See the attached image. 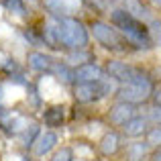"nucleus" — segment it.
<instances>
[{
    "instance_id": "1",
    "label": "nucleus",
    "mask_w": 161,
    "mask_h": 161,
    "mask_svg": "<svg viewBox=\"0 0 161 161\" xmlns=\"http://www.w3.org/2000/svg\"><path fill=\"white\" fill-rule=\"evenodd\" d=\"M110 25L122 33V37L130 43V47L135 51H151L155 47L149 25L145 20H139L130 12H126L125 8H112L110 10Z\"/></svg>"
},
{
    "instance_id": "2",
    "label": "nucleus",
    "mask_w": 161,
    "mask_h": 161,
    "mask_svg": "<svg viewBox=\"0 0 161 161\" xmlns=\"http://www.w3.org/2000/svg\"><path fill=\"white\" fill-rule=\"evenodd\" d=\"M106 74L116 86H125V84H133V86H145V88H157V82L147 71L145 67L135 65V63L122 61V59H110L106 63Z\"/></svg>"
},
{
    "instance_id": "3",
    "label": "nucleus",
    "mask_w": 161,
    "mask_h": 161,
    "mask_svg": "<svg viewBox=\"0 0 161 161\" xmlns=\"http://www.w3.org/2000/svg\"><path fill=\"white\" fill-rule=\"evenodd\" d=\"M59 33L61 51H75V49H88L90 47V29L75 16H63L55 19Z\"/></svg>"
},
{
    "instance_id": "4",
    "label": "nucleus",
    "mask_w": 161,
    "mask_h": 161,
    "mask_svg": "<svg viewBox=\"0 0 161 161\" xmlns=\"http://www.w3.org/2000/svg\"><path fill=\"white\" fill-rule=\"evenodd\" d=\"M88 29H90V37H94L96 43H98L100 47H104L106 51H110V53L125 55V53L135 51V49L130 47V43L122 37V33L118 31L116 27H112L110 23H106V20L96 19L88 25Z\"/></svg>"
},
{
    "instance_id": "5",
    "label": "nucleus",
    "mask_w": 161,
    "mask_h": 161,
    "mask_svg": "<svg viewBox=\"0 0 161 161\" xmlns=\"http://www.w3.org/2000/svg\"><path fill=\"white\" fill-rule=\"evenodd\" d=\"M114 90H116V84L108 75L100 82H75L71 86V94L78 104H98L114 96Z\"/></svg>"
},
{
    "instance_id": "6",
    "label": "nucleus",
    "mask_w": 161,
    "mask_h": 161,
    "mask_svg": "<svg viewBox=\"0 0 161 161\" xmlns=\"http://www.w3.org/2000/svg\"><path fill=\"white\" fill-rule=\"evenodd\" d=\"M125 141L126 139L120 135L118 129H108V130H104L102 137L98 139L96 151H98V155L102 159H114V157H118V155H122L125 145H126Z\"/></svg>"
},
{
    "instance_id": "7",
    "label": "nucleus",
    "mask_w": 161,
    "mask_h": 161,
    "mask_svg": "<svg viewBox=\"0 0 161 161\" xmlns=\"http://www.w3.org/2000/svg\"><path fill=\"white\" fill-rule=\"evenodd\" d=\"M153 92H155L153 88L125 84V86H116V90H114V100L129 102V104H135V106H143V104L151 102V96H153Z\"/></svg>"
},
{
    "instance_id": "8",
    "label": "nucleus",
    "mask_w": 161,
    "mask_h": 161,
    "mask_svg": "<svg viewBox=\"0 0 161 161\" xmlns=\"http://www.w3.org/2000/svg\"><path fill=\"white\" fill-rule=\"evenodd\" d=\"M59 143H61V137H59L57 130H47V129H45L43 133H41V137L37 139L35 147H33L31 157L35 159V161H43V159H47L49 155H51L53 151L59 147Z\"/></svg>"
},
{
    "instance_id": "9",
    "label": "nucleus",
    "mask_w": 161,
    "mask_h": 161,
    "mask_svg": "<svg viewBox=\"0 0 161 161\" xmlns=\"http://www.w3.org/2000/svg\"><path fill=\"white\" fill-rule=\"evenodd\" d=\"M149 126H151V122H149V118L145 116V112L143 114L139 112V114H135L133 118H129L118 130H120V135L126 141H139V139H145Z\"/></svg>"
},
{
    "instance_id": "10",
    "label": "nucleus",
    "mask_w": 161,
    "mask_h": 161,
    "mask_svg": "<svg viewBox=\"0 0 161 161\" xmlns=\"http://www.w3.org/2000/svg\"><path fill=\"white\" fill-rule=\"evenodd\" d=\"M135 114H139V106L129 102H120V100H114V104H110L106 118H108V125L114 126V129H120L129 118H133Z\"/></svg>"
},
{
    "instance_id": "11",
    "label": "nucleus",
    "mask_w": 161,
    "mask_h": 161,
    "mask_svg": "<svg viewBox=\"0 0 161 161\" xmlns=\"http://www.w3.org/2000/svg\"><path fill=\"white\" fill-rule=\"evenodd\" d=\"M57 59L59 57H55V55H51V53H45V51H39V49H33V51L27 53V65L31 67L33 71H37V74L51 75L55 63H57Z\"/></svg>"
},
{
    "instance_id": "12",
    "label": "nucleus",
    "mask_w": 161,
    "mask_h": 161,
    "mask_svg": "<svg viewBox=\"0 0 161 161\" xmlns=\"http://www.w3.org/2000/svg\"><path fill=\"white\" fill-rule=\"evenodd\" d=\"M65 116H67V108L63 104H51V106H45L41 112V122L47 130H57L63 129L65 125Z\"/></svg>"
},
{
    "instance_id": "13",
    "label": "nucleus",
    "mask_w": 161,
    "mask_h": 161,
    "mask_svg": "<svg viewBox=\"0 0 161 161\" xmlns=\"http://www.w3.org/2000/svg\"><path fill=\"white\" fill-rule=\"evenodd\" d=\"M106 75H108L106 69L96 61L75 65V82H100V80H104Z\"/></svg>"
},
{
    "instance_id": "14",
    "label": "nucleus",
    "mask_w": 161,
    "mask_h": 161,
    "mask_svg": "<svg viewBox=\"0 0 161 161\" xmlns=\"http://www.w3.org/2000/svg\"><path fill=\"white\" fill-rule=\"evenodd\" d=\"M151 153V147L145 139H139V141H129L125 145L122 151V161H147Z\"/></svg>"
},
{
    "instance_id": "15",
    "label": "nucleus",
    "mask_w": 161,
    "mask_h": 161,
    "mask_svg": "<svg viewBox=\"0 0 161 161\" xmlns=\"http://www.w3.org/2000/svg\"><path fill=\"white\" fill-rule=\"evenodd\" d=\"M41 133H43V129H41L39 122H29V125L20 130V135L16 137L20 149H23L25 153H31L33 147H35V143H37V139L41 137Z\"/></svg>"
},
{
    "instance_id": "16",
    "label": "nucleus",
    "mask_w": 161,
    "mask_h": 161,
    "mask_svg": "<svg viewBox=\"0 0 161 161\" xmlns=\"http://www.w3.org/2000/svg\"><path fill=\"white\" fill-rule=\"evenodd\" d=\"M122 8H125L126 12H130L133 16H137L139 20H145L147 25H149V20L153 19L149 12V8L143 4V0H122Z\"/></svg>"
},
{
    "instance_id": "17",
    "label": "nucleus",
    "mask_w": 161,
    "mask_h": 161,
    "mask_svg": "<svg viewBox=\"0 0 161 161\" xmlns=\"http://www.w3.org/2000/svg\"><path fill=\"white\" fill-rule=\"evenodd\" d=\"M45 10L49 12L51 19H63V16H71V6H67L63 0H43Z\"/></svg>"
},
{
    "instance_id": "18",
    "label": "nucleus",
    "mask_w": 161,
    "mask_h": 161,
    "mask_svg": "<svg viewBox=\"0 0 161 161\" xmlns=\"http://www.w3.org/2000/svg\"><path fill=\"white\" fill-rule=\"evenodd\" d=\"M65 61L71 63V65H82V63H90L94 61V53L88 49H75V51H65Z\"/></svg>"
},
{
    "instance_id": "19",
    "label": "nucleus",
    "mask_w": 161,
    "mask_h": 161,
    "mask_svg": "<svg viewBox=\"0 0 161 161\" xmlns=\"http://www.w3.org/2000/svg\"><path fill=\"white\" fill-rule=\"evenodd\" d=\"M47 161H75V149L71 145H59L47 157Z\"/></svg>"
},
{
    "instance_id": "20",
    "label": "nucleus",
    "mask_w": 161,
    "mask_h": 161,
    "mask_svg": "<svg viewBox=\"0 0 161 161\" xmlns=\"http://www.w3.org/2000/svg\"><path fill=\"white\" fill-rule=\"evenodd\" d=\"M27 102L31 108H41L43 106V94H41L39 86L35 82H29L27 86Z\"/></svg>"
},
{
    "instance_id": "21",
    "label": "nucleus",
    "mask_w": 161,
    "mask_h": 161,
    "mask_svg": "<svg viewBox=\"0 0 161 161\" xmlns=\"http://www.w3.org/2000/svg\"><path fill=\"white\" fill-rule=\"evenodd\" d=\"M4 6H6L8 12L20 16V19H27L29 16V8L25 4V0H4Z\"/></svg>"
},
{
    "instance_id": "22",
    "label": "nucleus",
    "mask_w": 161,
    "mask_h": 161,
    "mask_svg": "<svg viewBox=\"0 0 161 161\" xmlns=\"http://www.w3.org/2000/svg\"><path fill=\"white\" fill-rule=\"evenodd\" d=\"M145 141L149 143L151 149L161 147V125H151L149 126V130H147V135H145Z\"/></svg>"
},
{
    "instance_id": "23",
    "label": "nucleus",
    "mask_w": 161,
    "mask_h": 161,
    "mask_svg": "<svg viewBox=\"0 0 161 161\" xmlns=\"http://www.w3.org/2000/svg\"><path fill=\"white\" fill-rule=\"evenodd\" d=\"M149 31H151V37H153L155 47H161V19L149 20Z\"/></svg>"
},
{
    "instance_id": "24",
    "label": "nucleus",
    "mask_w": 161,
    "mask_h": 161,
    "mask_svg": "<svg viewBox=\"0 0 161 161\" xmlns=\"http://www.w3.org/2000/svg\"><path fill=\"white\" fill-rule=\"evenodd\" d=\"M145 116L149 118L151 125H161V106H157V104H151V106L145 110Z\"/></svg>"
},
{
    "instance_id": "25",
    "label": "nucleus",
    "mask_w": 161,
    "mask_h": 161,
    "mask_svg": "<svg viewBox=\"0 0 161 161\" xmlns=\"http://www.w3.org/2000/svg\"><path fill=\"white\" fill-rule=\"evenodd\" d=\"M151 104H157V106H161V86L155 88L153 96H151Z\"/></svg>"
},
{
    "instance_id": "26",
    "label": "nucleus",
    "mask_w": 161,
    "mask_h": 161,
    "mask_svg": "<svg viewBox=\"0 0 161 161\" xmlns=\"http://www.w3.org/2000/svg\"><path fill=\"white\" fill-rule=\"evenodd\" d=\"M147 161H161V147H157V149H151L149 159H147Z\"/></svg>"
},
{
    "instance_id": "27",
    "label": "nucleus",
    "mask_w": 161,
    "mask_h": 161,
    "mask_svg": "<svg viewBox=\"0 0 161 161\" xmlns=\"http://www.w3.org/2000/svg\"><path fill=\"white\" fill-rule=\"evenodd\" d=\"M149 2H151V4H153V6H155V8H159V10H161V0H149Z\"/></svg>"
},
{
    "instance_id": "28",
    "label": "nucleus",
    "mask_w": 161,
    "mask_h": 161,
    "mask_svg": "<svg viewBox=\"0 0 161 161\" xmlns=\"http://www.w3.org/2000/svg\"><path fill=\"white\" fill-rule=\"evenodd\" d=\"M29 2H31V4H39L41 0H29Z\"/></svg>"
},
{
    "instance_id": "29",
    "label": "nucleus",
    "mask_w": 161,
    "mask_h": 161,
    "mask_svg": "<svg viewBox=\"0 0 161 161\" xmlns=\"http://www.w3.org/2000/svg\"><path fill=\"white\" fill-rule=\"evenodd\" d=\"M0 100H2V92H0Z\"/></svg>"
}]
</instances>
